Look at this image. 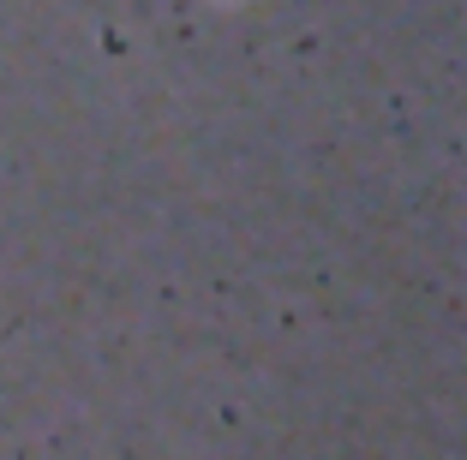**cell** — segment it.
<instances>
[]
</instances>
